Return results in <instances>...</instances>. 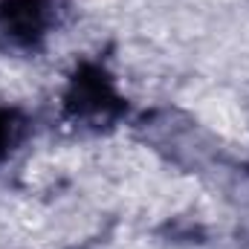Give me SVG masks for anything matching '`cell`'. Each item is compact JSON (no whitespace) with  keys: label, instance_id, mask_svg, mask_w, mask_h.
<instances>
[{"label":"cell","instance_id":"3957f363","mask_svg":"<svg viewBox=\"0 0 249 249\" xmlns=\"http://www.w3.org/2000/svg\"><path fill=\"white\" fill-rule=\"evenodd\" d=\"M23 133V122L18 116V110H9V107H0V162L9 157V151L18 145Z\"/></svg>","mask_w":249,"mask_h":249},{"label":"cell","instance_id":"7a4b0ae2","mask_svg":"<svg viewBox=\"0 0 249 249\" xmlns=\"http://www.w3.org/2000/svg\"><path fill=\"white\" fill-rule=\"evenodd\" d=\"M53 0H0V35L18 47L35 44L50 23Z\"/></svg>","mask_w":249,"mask_h":249},{"label":"cell","instance_id":"6da1fadb","mask_svg":"<svg viewBox=\"0 0 249 249\" xmlns=\"http://www.w3.org/2000/svg\"><path fill=\"white\" fill-rule=\"evenodd\" d=\"M67 110L75 119L107 122L122 110V99L110 81V75L99 67H81L67 90Z\"/></svg>","mask_w":249,"mask_h":249}]
</instances>
